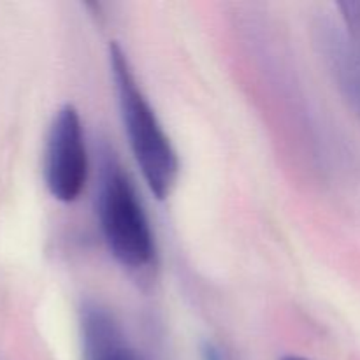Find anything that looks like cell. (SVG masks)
<instances>
[{
  "mask_svg": "<svg viewBox=\"0 0 360 360\" xmlns=\"http://www.w3.org/2000/svg\"><path fill=\"white\" fill-rule=\"evenodd\" d=\"M109 67L123 129L137 167L141 169L150 192L158 200L167 199L179 176V160L174 146L137 84L125 51L116 42L109 46Z\"/></svg>",
  "mask_w": 360,
  "mask_h": 360,
  "instance_id": "6da1fadb",
  "label": "cell"
},
{
  "mask_svg": "<svg viewBox=\"0 0 360 360\" xmlns=\"http://www.w3.org/2000/svg\"><path fill=\"white\" fill-rule=\"evenodd\" d=\"M95 211L109 253L125 269L139 271L155 259V239L143 202L120 162L102 151Z\"/></svg>",
  "mask_w": 360,
  "mask_h": 360,
  "instance_id": "7a4b0ae2",
  "label": "cell"
},
{
  "mask_svg": "<svg viewBox=\"0 0 360 360\" xmlns=\"http://www.w3.org/2000/svg\"><path fill=\"white\" fill-rule=\"evenodd\" d=\"M88 179V151L77 109L65 104L56 111L44 150V181L53 199L74 202Z\"/></svg>",
  "mask_w": 360,
  "mask_h": 360,
  "instance_id": "3957f363",
  "label": "cell"
},
{
  "mask_svg": "<svg viewBox=\"0 0 360 360\" xmlns=\"http://www.w3.org/2000/svg\"><path fill=\"white\" fill-rule=\"evenodd\" d=\"M79 336L83 360H144L130 347L112 313L95 301L81 304Z\"/></svg>",
  "mask_w": 360,
  "mask_h": 360,
  "instance_id": "277c9868",
  "label": "cell"
},
{
  "mask_svg": "<svg viewBox=\"0 0 360 360\" xmlns=\"http://www.w3.org/2000/svg\"><path fill=\"white\" fill-rule=\"evenodd\" d=\"M316 46L338 90L360 118V49L345 32L327 21L316 27Z\"/></svg>",
  "mask_w": 360,
  "mask_h": 360,
  "instance_id": "5b68a950",
  "label": "cell"
},
{
  "mask_svg": "<svg viewBox=\"0 0 360 360\" xmlns=\"http://www.w3.org/2000/svg\"><path fill=\"white\" fill-rule=\"evenodd\" d=\"M338 9L341 13L347 35L355 48L360 49V0H348V2L338 4Z\"/></svg>",
  "mask_w": 360,
  "mask_h": 360,
  "instance_id": "8992f818",
  "label": "cell"
},
{
  "mask_svg": "<svg viewBox=\"0 0 360 360\" xmlns=\"http://www.w3.org/2000/svg\"><path fill=\"white\" fill-rule=\"evenodd\" d=\"M200 357H202V360H232L225 348H221L220 345L210 340L200 345Z\"/></svg>",
  "mask_w": 360,
  "mask_h": 360,
  "instance_id": "52a82bcc",
  "label": "cell"
},
{
  "mask_svg": "<svg viewBox=\"0 0 360 360\" xmlns=\"http://www.w3.org/2000/svg\"><path fill=\"white\" fill-rule=\"evenodd\" d=\"M281 360H308L304 357H295V355H288V357H283Z\"/></svg>",
  "mask_w": 360,
  "mask_h": 360,
  "instance_id": "ba28073f",
  "label": "cell"
}]
</instances>
